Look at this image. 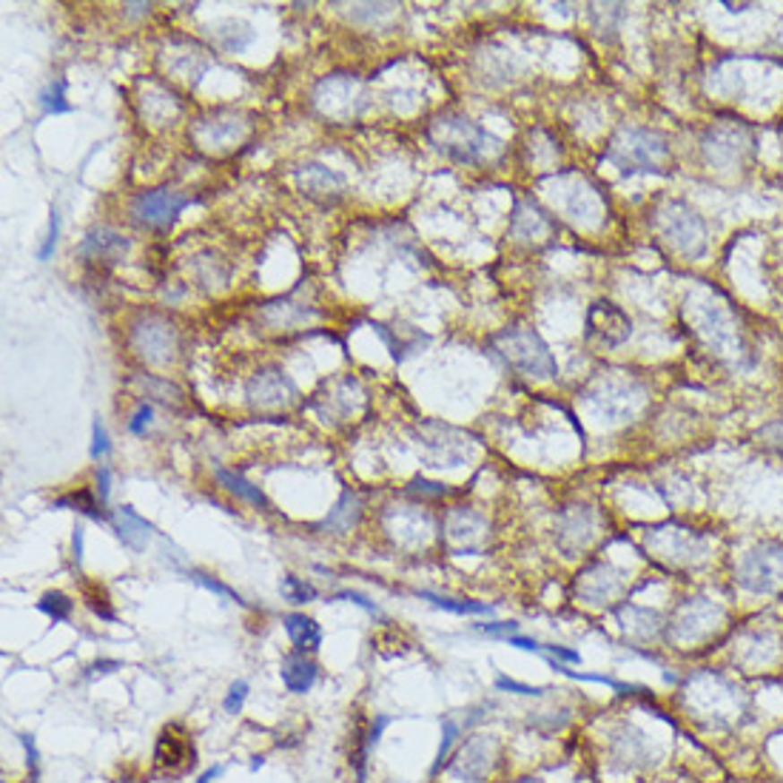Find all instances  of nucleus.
Segmentation results:
<instances>
[{
  "instance_id": "12",
  "label": "nucleus",
  "mask_w": 783,
  "mask_h": 783,
  "mask_svg": "<svg viewBox=\"0 0 783 783\" xmlns=\"http://www.w3.org/2000/svg\"><path fill=\"white\" fill-rule=\"evenodd\" d=\"M248 399L260 408H288L297 402V388L282 371H262L248 382Z\"/></svg>"
},
{
  "instance_id": "20",
  "label": "nucleus",
  "mask_w": 783,
  "mask_h": 783,
  "mask_svg": "<svg viewBox=\"0 0 783 783\" xmlns=\"http://www.w3.org/2000/svg\"><path fill=\"white\" fill-rule=\"evenodd\" d=\"M419 598L430 601L439 610L447 613H456V615H490L493 610L487 604H478V601H461V598H447V596H436V593H419Z\"/></svg>"
},
{
  "instance_id": "22",
  "label": "nucleus",
  "mask_w": 783,
  "mask_h": 783,
  "mask_svg": "<svg viewBox=\"0 0 783 783\" xmlns=\"http://www.w3.org/2000/svg\"><path fill=\"white\" fill-rule=\"evenodd\" d=\"M38 610L46 613L52 621H69L72 618V610H74V601L66 596V593H46L40 601H38Z\"/></svg>"
},
{
  "instance_id": "11",
  "label": "nucleus",
  "mask_w": 783,
  "mask_h": 783,
  "mask_svg": "<svg viewBox=\"0 0 783 783\" xmlns=\"http://www.w3.org/2000/svg\"><path fill=\"white\" fill-rule=\"evenodd\" d=\"M77 254L86 262L115 265V262H120L125 257V254H129V237H123L120 231L108 228V226H98V228H91L83 237V243H80Z\"/></svg>"
},
{
  "instance_id": "33",
  "label": "nucleus",
  "mask_w": 783,
  "mask_h": 783,
  "mask_svg": "<svg viewBox=\"0 0 783 783\" xmlns=\"http://www.w3.org/2000/svg\"><path fill=\"white\" fill-rule=\"evenodd\" d=\"M478 630L487 632V635H504V638H510V635L519 630V624H516V621H493V624H478Z\"/></svg>"
},
{
  "instance_id": "30",
  "label": "nucleus",
  "mask_w": 783,
  "mask_h": 783,
  "mask_svg": "<svg viewBox=\"0 0 783 783\" xmlns=\"http://www.w3.org/2000/svg\"><path fill=\"white\" fill-rule=\"evenodd\" d=\"M496 690H502V693H516V695H545V690H538V686H527V684H519V681L504 678V675L496 678Z\"/></svg>"
},
{
  "instance_id": "10",
  "label": "nucleus",
  "mask_w": 783,
  "mask_h": 783,
  "mask_svg": "<svg viewBox=\"0 0 783 783\" xmlns=\"http://www.w3.org/2000/svg\"><path fill=\"white\" fill-rule=\"evenodd\" d=\"M587 328H589V337H596L607 348H618L621 342H627L632 333L630 316L607 299L596 302V305L589 308Z\"/></svg>"
},
{
  "instance_id": "29",
  "label": "nucleus",
  "mask_w": 783,
  "mask_h": 783,
  "mask_svg": "<svg viewBox=\"0 0 783 783\" xmlns=\"http://www.w3.org/2000/svg\"><path fill=\"white\" fill-rule=\"evenodd\" d=\"M106 453H108V434H106V427L100 425V419H94V425H91V456L103 459Z\"/></svg>"
},
{
  "instance_id": "34",
  "label": "nucleus",
  "mask_w": 783,
  "mask_h": 783,
  "mask_svg": "<svg viewBox=\"0 0 783 783\" xmlns=\"http://www.w3.org/2000/svg\"><path fill=\"white\" fill-rule=\"evenodd\" d=\"M510 647H519V650H530V652H545V647H541L538 641H533V638H521V635H510L507 638Z\"/></svg>"
},
{
  "instance_id": "27",
  "label": "nucleus",
  "mask_w": 783,
  "mask_h": 783,
  "mask_svg": "<svg viewBox=\"0 0 783 783\" xmlns=\"http://www.w3.org/2000/svg\"><path fill=\"white\" fill-rule=\"evenodd\" d=\"M245 695H248V684L245 681H234L228 695H226V701H222V710H226L228 715H237L239 710H243V704H245Z\"/></svg>"
},
{
  "instance_id": "21",
  "label": "nucleus",
  "mask_w": 783,
  "mask_h": 783,
  "mask_svg": "<svg viewBox=\"0 0 783 783\" xmlns=\"http://www.w3.org/2000/svg\"><path fill=\"white\" fill-rule=\"evenodd\" d=\"M40 106H43V115H66V111H72V106L66 103V80L55 77L52 83L43 89Z\"/></svg>"
},
{
  "instance_id": "8",
  "label": "nucleus",
  "mask_w": 783,
  "mask_h": 783,
  "mask_svg": "<svg viewBox=\"0 0 783 783\" xmlns=\"http://www.w3.org/2000/svg\"><path fill=\"white\" fill-rule=\"evenodd\" d=\"M132 348L146 362H168L177 350V331L159 316H142L132 325Z\"/></svg>"
},
{
  "instance_id": "6",
  "label": "nucleus",
  "mask_w": 783,
  "mask_h": 783,
  "mask_svg": "<svg viewBox=\"0 0 783 783\" xmlns=\"http://www.w3.org/2000/svg\"><path fill=\"white\" fill-rule=\"evenodd\" d=\"M707 166L715 171H735L753 151V134L738 123H715L701 140Z\"/></svg>"
},
{
  "instance_id": "31",
  "label": "nucleus",
  "mask_w": 783,
  "mask_h": 783,
  "mask_svg": "<svg viewBox=\"0 0 783 783\" xmlns=\"http://www.w3.org/2000/svg\"><path fill=\"white\" fill-rule=\"evenodd\" d=\"M151 419H154V408H151L149 402H142V405L134 410V417L129 419V430H132V434H142V430H146V427L151 425Z\"/></svg>"
},
{
  "instance_id": "3",
  "label": "nucleus",
  "mask_w": 783,
  "mask_h": 783,
  "mask_svg": "<svg viewBox=\"0 0 783 783\" xmlns=\"http://www.w3.org/2000/svg\"><path fill=\"white\" fill-rule=\"evenodd\" d=\"M496 350L499 357L510 365L516 367V371L521 376H530V379H550L558 374V365H555V357L550 354V348L545 345V340L538 337V333L533 328H524V325H516V328H507L502 331L496 337Z\"/></svg>"
},
{
  "instance_id": "1",
  "label": "nucleus",
  "mask_w": 783,
  "mask_h": 783,
  "mask_svg": "<svg viewBox=\"0 0 783 783\" xmlns=\"http://www.w3.org/2000/svg\"><path fill=\"white\" fill-rule=\"evenodd\" d=\"M427 140L434 142L436 151L456 159L461 166H482L502 154V142L496 137L487 134L470 117L456 115V111H447V115L430 120Z\"/></svg>"
},
{
  "instance_id": "9",
  "label": "nucleus",
  "mask_w": 783,
  "mask_h": 783,
  "mask_svg": "<svg viewBox=\"0 0 783 783\" xmlns=\"http://www.w3.org/2000/svg\"><path fill=\"white\" fill-rule=\"evenodd\" d=\"M724 621V610L707 598H693L684 610L673 618V635L678 641H698L710 635Z\"/></svg>"
},
{
  "instance_id": "15",
  "label": "nucleus",
  "mask_w": 783,
  "mask_h": 783,
  "mask_svg": "<svg viewBox=\"0 0 783 783\" xmlns=\"http://www.w3.org/2000/svg\"><path fill=\"white\" fill-rule=\"evenodd\" d=\"M280 675H282V684H285L288 693L302 695V693H308L314 686V681H316V664L308 658V652H297L294 650V652H288L282 658Z\"/></svg>"
},
{
  "instance_id": "18",
  "label": "nucleus",
  "mask_w": 783,
  "mask_h": 783,
  "mask_svg": "<svg viewBox=\"0 0 783 783\" xmlns=\"http://www.w3.org/2000/svg\"><path fill=\"white\" fill-rule=\"evenodd\" d=\"M299 183L308 194H323V197L342 194V188H345L342 177H337V174L323 168V166H305V171L299 174Z\"/></svg>"
},
{
  "instance_id": "17",
  "label": "nucleus",
  "mask_w": 783,
  "mask_h": 783,
  "mask_svg": "<svg viewBox=\"0 0 783 783\" xmlns=\"http://www.w3.org/2000/svg\"><path fill=\"white\" fill-rule=\"evenodd\" d=\"M243 125L245 123H239V117L237 115H231L228 120H219V115L217 117H211V120H202V125H200V137H202V142H205V149H228V142H234L237 137H239V132H243Z\"/></svg>"
},
{
  "instance_id": "4",
  "label": "nucleus",
  "mask_w": 783,
  "mask_h": 783,
  "mask_svg": "<svg viewBox=\"0 0 783 783\" xmlns=\"http://www.w3.org/2000/svg\"><path fill=\"white\" fill-rule=\"evenodd\" d=\"M658 237L669 251L684 260L704 257L710 245L704 219L684 202H669L658 214Z\"/></svg>"
},
{
  "instance_id": "23",
  "label": "nucleus",
  "mask_w": 783,
  "mask_h": 783,
  "mask_svg": "<svg viewBox=\"0 0 783 783\" xmlns=\"http://www.w3.org/2000/svg\"><path fill=\"white\" fill-rule=\"evenodd\" d=\"M100 504H103V502H98V499H94L91 493H86V490L72 493V496H63V499L55 502V507H74V510H80V513H86V516H91V519L103 521L106 513L100 510Z\"/></svg>"
},
{
  "instance_id": "19",
  "label": "nucleus",
  "mask_w": 783,
  "mask_h": 783,
  "mask_svg": "<svg viewBox=\"0 0 783 783\" xmlns=\"http://www.w3.org/2000/svg\"><path fill=\"white\" fill-rule=\"evenodd\" d=\"M214 476L219 478V485H222V487H226L228 493H234V496L245 499V502H248V504H254V507H268L265 493H262L257 485L245 482L243 476H237V473H231V470H226V468H217V470H214Z\"/></svg>"
},
{
  "instance_id": "28",
  "label": "nucleus",
  "mask_w": 783,
  "mask_h": 783,
  "mask_svg": "<svg viewBox=\"0 0 783 783\" xmlns=\"http://www.w3.org/2000/svg\"><path fill=\"white\" fill-rule=\"evenodd\" d=\"M57 237H60V214H57V209H52V217H49V234H46V243H43V248H40V254H38L40 260H49V257H52V251H55V245H57Z\"/></svg>"
},
{
  "instance_id": "38",
  "label": "nucleus",
  "mask_w": 783,
  "mask_h": 783,
  "mask_svg": "<svg viewBox=\"0 0 783 783\" xmlns=\"http://www.w3.org/2000/svg\"><path fill=\"white\" fill-rule=\"evenodd\" d=\"M72 547H74V562H80V558H83V527H77V530H74Z\"/></svg>"
},
{
  "instance_id": "13",
  "label": "nucleus",
  "mask_w": 783,
  "mask_h": 783,
  "mask_svg": "<svg viewBox=\"0 0 783 783\" xmlns=\"http://www.w3.org/2000/svg\"><path fill=\"white\" fill-rule=\"evenodd\" d=\"M108 521H111V527H115L117 538H120L129 550L142 553V550L149 547V538H151V533H154V527H151V521L142 519L134 507L123 504V507H117V510H111Z\"/></svg>"
},
{
  "instance_id": "35",
  "label": "nucleus",
  "mask_w": 783,
  "mask_h": 783,
  "mask_svg": "<svg viewBox=\"0 0 783 783\" xmlns=\"http://www.w3.org/2000/svg\"><path fill=\"white\" fill-rule=\"evenodd\" d=\"M545 652H550V655H558V658H562V661H567V664H579V661H581V655L575 652V650H564V647H555V644L545 647Z\"/></svg>"
},
{
  "instance_id": "25",
  "label": "nucleus",
  "mask_w": 783,
  "mask_h": 783,
  "mask_svg": "<svg viewBox=\"0 0 783 783\" xmlns=\"http://www.w3.org/2000/svg\"><path fill=\"white\" fill-rule=\"evenodd\" d=\"M188 575H191V581H197L200 587H205V589H209V593H214V596H219V598H228V601H237V604H243V598H239V596L234 593L231 587H226L222 581L211 579V575L197 572V570H188Z\"/></svg>"
},
{
  "instance_id": "36",
  "label": "nucleus",
  "mask_w": 783,
  "mask_h": 783,
  "mask_svg": "<svg viewBox=\"0 0 783 783\" xmlns=\"http://www.w3.org/2000/svg\"><path fill=\"white\" fill-rule=\"evenodd\" d=\"M108 482H111V473H108V468H98V496H100V502L106 504L108 502Z\"/></svg>"
},
{
  "instance_id": "2",
  "label": "nucleus",
  "mask_w": 783,
  "mask_h": 783,
  "mask_svg": "<svg viewBox=\"0 0 783 783\" xmlns=\"http://www.w3.org/2000/svg\"><path fill=\"white\" fill-rule=\"evenodd\" d=\"M607 159H610L624 177H630V174H638V171L667 174L669 163H673V154H669V142L664 134L652 129H624L610 142Z\"/></svg>"
},
{
  "instance_id": "32",
  "label": "nucleus",
  "mask_w": 783,
  "mask_h": 783,
  "mask_svg": "<svg viewBox=\"0 0 783 783\" xmlns=\"http://www.w3.org/2000/svg\"><path fill=\"white\" fill-rule=\"evenodd\" d=\"M337 598H342V601H354L357 607H362V610H367L371 615H382V613H379V607H376L374 601H367L362 593H357V589H342V593H337Z\"/></svg>"
},
{
  "instance_id": "16",
  "label": "nucleus",
  "mask_w": 783,
  "mask_h": 783,
  "mask_svg": "<svg viewBox=\"0 0 783 783\" xmlns=\"http://www.w3.org/2000/svg\"><path fill=\"white\" fill-rule=\"evenodd\" d=\"M285 632L291 638V644L297 652H316L319 644H323V630L314 618H308L305 613H291L285 615Z\"/></svg>"
},
{
  "instance_id": "14",
  "label": "nucleus",
  "mask_w": 783,
  "mask_h": 783,
  "mask_svg": "<svg viewBox=\"0 0 783 783\" xmlns=\"http://www.w3.org/2000/svg\"><path fill=\"white\" fill-rule=\"evenodd\" d=\"M496 753L499 746L493 738H485V735H478L476 741H470L465 746V753L459 755V763L453 766V772L459 778L465 780H482L487 778V772L493 770V761H496Z\"/></svg>"
},
{
  "instance_id": "26",
  "label": "nucleus",
  "mask_w": 783,
  "mask_h": 783,
  "mask_svg": "<svg viewBox=\"0 0 783 783\" xmlns=\"http://www.w3.org/2000/svg\"><path fill=\"white\" fill-rule=\"evenodd\" d=\"M456 735H459V727L447 718V721L442 724V744H439V753H436V763H434V772L442 770V763L447 761V755H451V746L456 744Z\"/></svg>"
},
{
  "instance_id": "24",
  "label": "nucleus",
  "mask_w": 783,
  "mask_h": 783,
  "mask_svg": "<svg viewBox=\"0 0 783 783\" xmlns=\"http://www.w3.org/2000/svg\"><path fill=\"white\" fill-rule=\"evenodd\" d=\"M282 596L291 601V604H308L316 598V589L311 584H305L297 575H285L282 579Z\"/></svg>"
},
{
  "instance_id": "7",
  "label": "nucleus",
  "mask_w": 783,
  "mask_h": 783,
  "mask_svg": "<svg viewBox=\"0 0 783 783\" xmlns=\"http://www.w3.org/2000/svg\"><path fill=\"white\" fill-rule=\"evenodd\" d=\"M191 200L183 194V191H174V188H151V191H140V194L132 200L129 205V214L137 226L142 228H154V231H163L168 228L174 219L180 217V211L185 209Z\"/></svg>"
},
{
  "instance_id": "37",
  "label": "nucleus",
  "mask_w": 783,
  "mask_h": 783,
  "mask_svg": "<svg viewBox=\"0 0 783 783\" xmlns=\"http://www.w3.org/2000/svg\"><path fill=\"white\" fill-rule=\"evenodd\" d=\"M21 744L26 746L29 766H38V746H35V741H31V735H21Z\"/></svg>"
},
{
  "instance_id": "5",
  "label": "nucleus",
  "mask_w": 783,
  "mask_h": 783,
  "mask_svg": "<svg viewBox=\"0 0 783 783\" xmlns=\"http://www.w3.org/2000/svg\"><path fill=\"white\" fill-rule=\"evenodd\" d=\"M735 581L753 596H775L783 589V545L778 541H758L746 550L735 570Z\"/></svg>"
},
{
  "instance_id": "39",
  "label": "nucleus",
  "mask_w": 783,
  "mask_h": 783,
  "mask_svg": "<svg viewBox=\"0 0 783 783\" xmlns=\"http://www.w3.org/2000/svg\"><path fill=\"white\" fill-rule=\"evenodd\" d=\"M217 775H219V766H211V770H209V772H205V775H202V778H200L197 783H211V780H214Z\"/></svg>"
}]
</instances>
